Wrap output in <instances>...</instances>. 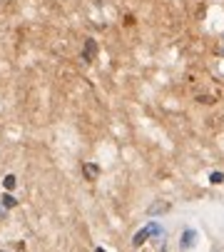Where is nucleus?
<instances>
[{
  "label": "nucleus",
  "mask_w": 224,
  "mask_h": 252,
  "mask_svg": "<svg viewBox=\"0 0 224 252\" xmlns=\"http://www.w3.org/2000/svg\"><path fill=\"white\" fill-rule=\"evenodd\" d=\"M0 205H5V207H15V205H18V200H15L13 195H3V197H0Z\"/></svg>",
  "instance_id": "obj_5"
},
{
  "label": "nucleus",
  "mask_w": 224,
  "mask_h": 252,
  "mask_svg": "<svg viewBox=\"0 0 224 252\" xmlns=\"http://www.w3.org/2000/svg\"><path fill=\"white\" fill-rule=\"evenodd\" d=\"M82 170H85V175H87L90 180H97V177H100V167H97V165H93V162H85V165H82Z\"/></svg>",
  "instance_id": "obj_3"
},
{
  "label": "nucleus",
  "mask_w": 224,
  "mask_h": 252,
  "mask_svg": "<svg viewBox=\"0 0 224 252\" xmlns=\"http://www.w3.org/2000/svg\"><path fill=\"white\" fill-rule=\"evenodd\" d=\"M167 207H169L167 202H165V205H160V202H157V205H152V210H149V213H152V215H154V213H165Z\"/></svg>",
  "instance_id": "obj_7"
},
{
  "label": "nucleus",
  "mask_w": 224,
  "mask_h": 252,
  "mask_svg": "<svg viewBox=\"0 0 224 252\" xmlns=\"http://www.w3.org/2000/svg\"><path fill=\"white\" fill-rule=\"evenodd\" d=\"M0 252H3V250H0Z\"/></svg>",
  "instance_id": "obj_10"
},
{
  "label": "nucleus",
  "mask_w": 224,
  "mask_h": 252,
  "mask_svg": "<svg viewBox=\"0 0 224 252\" xmlns=\"http://www.w3.org/2000/svg\"><path fill=\"white\" fill-rule=\"evenodd\" d=\"M194 240H197V233H194V230H185V233H182V240H179V247H182V250H192V247H194Z\"/></svg>",
  "instance_id": "obj_2"
},
{
  "label": "nucleus",
  "mask_w": 224,
  "mask_h": 252,
  "mask_svg": "<svg viewBox=\"0 0 224 252\" xmlns=\"http://www.w3.org/2000/svg\"><path fill=\"white\" fill-rule=\"evenodd\" d=\"M212 182H214V185L224 182V175H222V173H212Z\"/></svg>",
  "instance_id": "obj_8"
},
{
  "label": "nucleus",
  "mask_w": 224,
  "mask_h": 252,
  "mask_svg": "<svg viewBox=\"0 0 224 252\" xmlns=\"http://www.w3.org/2000/svg\"><path fill=\"white\" fill-rule=\"evenodd\" d=\"M95 252H105V250H102V247H97V250H95Z\"/></svg>",
  "instance_id": "obj_9"
},
{
  "label": "nucleus",
  "mask_w": 224,
  "mask_h": 252,
  "mask_svg": "<svg viewBox=\"0 0 224 252\" xmlns=\"http://www.w3.org/2000/svg\"><path fill=\"white\" fill-rule=\"evenodd\" d=\"M3 185H5V190H13V187H15V175H5Z\"/></svg>",
  "instance_id": "obj_6"
},
{
  "label": "nucleus",
  "mask_w": 224,
  "mask_h": 252,
  "mask_svg": "<svg viewBox=\"0 0 224 252\" xmlns=\"http://www.w3.org/2000/svg\"><path fill=\"white\" fill-rule=\"evenodd\" d=\"M149 235H162V227L157 225V222H149V225H147L145 230H140V233H137V235L132 237V245H134V247H140V245H145Z\"/></svg>",
  "instance_id": "obj_1"
},
{
  "label": "nucleus",
  "mask_w": 224,
  "mask_h": 252,
  "mask_svg": "<svg viewBox=\"0 0 224 252\" xmlns=\"http://www.w3.org/2000/svg\"><path fill=\"white\" fill-rule=\"evenodd\" d=\"M95 53H97V43H95V40H87V43H85V60L90 62V60H93L95 58Z\"/></svg>",
  "instance_id": "obj_4"
}]
</instances>
